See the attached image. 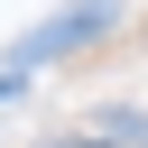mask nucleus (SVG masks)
<instances>
[{
  "mask_svg": "<svg viewBox=\"0 0 148 148\" xmlns=\"http://www.w3.org/2000/svg\"><path fill=\"white\" fill-rule=\"evenodd\" d=\"M9 92H18V74H0V102H9Z\"/></svg>",
  "mask_w": 148,
  "mask_h": 148,
  "instance_id": "nucleus-2",
  "label": "nucleus"
},
{
  "mask_svg": "<svg viewBox=\"0 0 148 148\" xmlns=\"http://www.w3.org/2000/svg\"><path fill=\"white\" fill-rule=\"evenodd\" d=\"M120 9L111 0H83V9H65V18H46L37 37H28V56H56V46H74V37H92V28H111Z\"/></svg>",
  "mask_w": 148,
  "mask_h": 148,
  "instance_id": "nucleus-1",
  "label": "nucleus"
}]
</instances>
